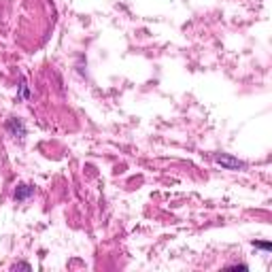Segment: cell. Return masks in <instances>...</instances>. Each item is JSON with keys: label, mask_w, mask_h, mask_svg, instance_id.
Wrapping results in <instances>:
<instances>
[{"label": "cell", "mask_w": 272, "mask_h": 272, "mask_svg": "<svg viewBox=\"0 0 272 272\" xmlns=\"http://www.w3.org/2000/svg\"><path fill=\"white\" fill-rule=\"evenodd\" d=\"M215 162H217V164H221V166H225V168H230V170H238V168H245L243 162L230 158V155H215Z\"/></svg>", "instance_id": "6da1fadb"}, {"label": "cell", "mask_w": 272, "mask_h": 272, "mask_svg": "<svg viewBox=\"0 0 272 272\" xmlns=\"http://www.w3.org/2000/svg\"><path fill=\"white\" fill-rule=\"evenodd\" d=\"M253 245H255V247H260V249H266V251L270 249V243H253Z\"/></svg>", "instance_id": "7a4b0ae2"}]
</instances>
